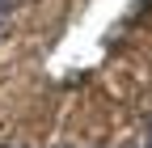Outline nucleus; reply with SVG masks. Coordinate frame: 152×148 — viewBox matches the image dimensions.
Returning a JSON list of instances; mask_svg holds the SVG:
<instances>
[{
	"mask_svg": "<svg viewBox=\"0 0 152 148\" xmlns=\"http://www.w3.org/2000/svg\"><path fill=\"white\" fill-rule=\"evenodd\" d=\"M140 148H152V123H148V131H144V144Z\"/></svg>",
	"mask_w": 152,
	"mask_h": 148,
	"instance_id": "obj_1",
	"label": "nucleus"
},
{
	"mask_svg": "<svg viewBox=\"0 0 152 148\" xmlns=\"http://www.w3.org/2000/svg\"><path fill=\"white\" fill-rule=\"evenodd\" d=\"M118 148H135V144H118Z\"/></svg>",
	"mask_w": 152,
	"mask_h": 148,
	"instance_id": "obj_2",
	"label": "nucleus"
},
{
	"mask_svg": "<svg viewBox=\"0 0 152 148\" xmlns=\"http://www.w3.org/2000/svg\"><path fill=\"white\" fill-rule=\"evenodd\" d=\"M4 148H9V144H4Z\"/></svg>",
	"mask_w": 152,
	"mask_h": 148,
	"instance_id": "obj_3",
	"label": "nucleus"
}]
</instances>
